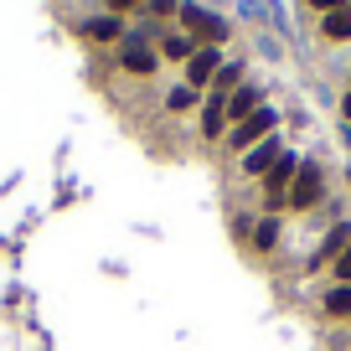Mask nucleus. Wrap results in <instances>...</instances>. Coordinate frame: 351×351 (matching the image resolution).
Listing matches in <instances>:
<instances>
[{"label":"nucleus","instance_id":"obj_1","mask_svg":"<svg viewBox=\"0 0 351 351\" xmlns=\"http://www.w3.org/2000/svg\"><path fill=\"white\" fill-rule=\"evenodd\" d=\"M176 26L197 47H222L228 42V21H222L217 11H207V5H197V0H181V5H176Z\"/></svg>","mask_w":351,"mask_h":351},{"label":"nucleus","instance_id":"obj_2","mask_svg":"<svg viewBox=\"0 0 351 351\" xmlns=\"http://www.w3.org/2000/svg\"><path fill=\"white\" fill-rule=\"evenodd\" d=\"M274 124H279V114L263 104L258 114H248L243 124H232V130H228V145H232V150H253L258 140H269V134H274Z\"/></svg>","mask_w":351,"mask_h":351},{"label":"nucleus","instance_id":"obj_3","mask_svg":"<svg viewBox=\"0 0 351 351\" xmlns=\"http://www.w3.org/2000/svg\"><path fill=\"white\" fill-rule=\"evenodd\" d=\"M222 73V47H197V57L186 62V88L207 93V83Z\"/></svg>","mask_w":351,"mask_h":351},{"label":"nucleus","instance_id":"obj_4","mask_svg":"<svg viewBox=\"0 0 351 351\" xmlns=\"http://www.w3.org/2000/svg\"><path fill=\"white\" fill-rule=\"evenodd\" d=\"M320 191H326V181H320V165H300V176H295V186H289V207L295 212H305V207H315L320 202Z\"/></svg>","mask_w":351,"mask_h":351},{"label":"nucleus","instance_id":"obj_5","mask_svg":"<svg viewBox=\"0 0 351 351\" xmlns=\"http://www.w3.org/2000/svg\"><path fill=\"white\" fill-rule=\"evenodd\" d=\"M258 109H263V88L258 83H238L228 93V130H232V124H243L248 114H258Z\"/></svg>","mask_w":351,"mask_h":351},{"label":"nucleus","instance_id":"obj_6","mask_svg":"<svg viewBox=\"0 0 351 351\" xmlns=\"http://www.w3.org/2000/svg\"><path fill=\"white\" fill-rule=\"evenodd\" d=\"M119 67H124V73H140V77H150L155 67H160V52H150L145 42L124 36V42H119Z\"/></svg>","mask_w":351,"mask_h":351},{"label":"nucleus","instance_id":"obj_7","mask_svg":"<svg viewBox=\"0 0 351 351\" xmlns=\"http://www.w3.org/2000/svg\"><path fill=\"white\" fill-rule=\"evenodd\" d=\"M295 176H300V160H295V155H279V160H274V171H269V176H263V191H269V197H289V186H295Z\"/></svg>","mask_w":351,"mask_h":351},{"label":"nucleus","instance_id":"obj_8","mask_svg":"<svg viewBox=\"0 0 351 351\" xmlns=\"http://www.w3.org/2000/svg\"><path fill=\"white\" fill-rule=\"evenodd\" d=\"M279 155H285V150H279V140H274V134H269V140H258L248 155H243V176H269Z\"/></svg>","mask_w":351,"mask_h":351},{"label":"nucleus","instance_id":"obj_9","mask_svg":"<svg viewBox=\"0 0 351 351\" xmlns=\"http://www.w3.org/2000/svg\"><path fill=\"white\" fill-rule=\"evenodd\" d=\"M228 130V99L222 93H207L202 99V140H217Z\"/></svg>","mask_w":351,"mask_h":351},{"label":"nucleus","instance_id":"obj_10","mask_svg":"<svg viewBox=\"0 0 351 351\" xmlns=\"http://www.w3.org/2000/svg\"><path fill=\"white\" fill-rule=\"evenodd\" d=\"M160 57H171V62H191V57H197V42H191V36L181 32V26H176V32H165Z\"/></svg>","mask_w":351,"mask_h":351},{"label":"nucleus","instance_id":"obj_11","mask_svg":"<svg viewBox=\"0 0 351 351\" xmlns=\"http://www.w3.org/2000/svg\"><path fill=\"white\" fill-rule=\"evenodd\" d=\"M346 243H351V228H346V222H341V228H330L326 243H320V253L310 258V269H315V263H326V258H341V248H346Z\"/></svg>","mask_w":351,"mask_h":351},{"label":"nucleus","instance_id":"obj_12","mask_svg":"<svg viewBox=\"0 0 351 351\" xmlns=\"http://www.w3.org/2000/svg\"><path fill=\"white\" fill-rule=\"evenodd\" d=\"M320 32H326V42H341V36H351V5H341V11L320 16Z\"/></svg>","mask_w":351,"mask_h":351},{"label":"nucleus","instance_id":"obj_13","mask_svg":"<svg viewBox=\"0 0 351 351\" xmlns=\"http://www.w3.org/2000/svg\"><path fill=\"white\" fill-rule=\"evenodd\" d=\"M77 32H83L88 42H114V36H119V16H99V21H83Z\"/></svg>","mask_w":351,"mask_h":351},{"label":"nucleus","instance_id":"obj_14","mask_svg":"<svg viewBox=\"0 0 351 351\" xmlns=\"http://www.w3.org/2000/svg\"><path fill=\"white\" fill-rule=\"evenodd\" d=\"M248 243H253V253H269V248L279 243V222H274V217H263L258 228L248 232Z\"/></svg>","mask_w":351,"mask_h":351},{"label":"nucleus","instance_id":"obj_15","mask_svg":"<svg viewBox=\"0 0 351 351\" xmlns=\"http://www.w3.org/2000/svg\"><path fill=\"white\" fill-rule=\"evenodd\" d=\"M212 83H217V88H207V93H222V99H228L232 83H243V62H222V73L212 77Z\"/></svg>","mask_w":351,"mask_h":351},{"label":"nucleus","instance_id":"obj_16","mask_svg":"<svg viewBox=\"0 0 351 351\" xmlns=\"http://www.w3.org/2000/svg\"><path fill=\"white\" fill-rule=\"evenodd\" d=\"M326 315H341V320L351 315V285H336V289L326 295Z\"/></svg>","mask_w":351,"mask_h":351},{"label":"nucleus","instance_id":"obj_17","mask_svg":"<svg viewBox=\"0 0 351 351\" xmlns=\"http://www.w3.org/2000/svg\"><path fill=\"white\" fill-rule=\"evenodd\" d=\"M197 99H207V93H197V88H171V93H165V109L181 114V109H191Z\"/></svg>","mask_w":351,"mask_h":351},{"label":"nucleus","instance_id":"obj_18","mask_svg":"<svg viewBox=\"0 0 351 351\" xmlns=\"http://www.w3.org/2000/svg\"><path fill=\"white\" fill-rule=\"evenodd\" d=\"M336 285H351V243H346V253L336 258Z\"/></svg>","mask_w":351,"mask_h":351},{"label":"nucleus","instance_id":"obj_19","mask_svg":"<svg viewBox=\"0 0 351 351\" xmlns=\"http://www.w3.org/2000/svg\"><path fill=\"white\" fill-rule=\"evenodd\" d=\"M176 5H181V0H145V11H150V16H176Z\"/></svg>","mask_w":351,"mask_h":351},{"label":"nucleus","instance_id":"obj_20","mask_svg":"<svg viewBox=\"0 0 351 351\" xmlns=\"http://www.w3.org/2000/svg\"><path fill=\"white\" fill-rule=\"evenodd\" d=\"M104 5H109V16H124V11H140L145 0H104Z\"/></svg>","mask_w":351,"mask_h":351},{"label":"nucleus","instance_id":"obj_21","mask_svg":"<svg viewBox=\"0 0 351 351\" xmlns=\"http://www.w3.org/2000/svg\"><path fill=\"white\" fill-rule=\"evenodd\" d=\"M310 5H315L320 16H330V11H341V5H351V0H310Z\"/></svg>","mask_w":351,"mask_h":351},{"label":"nucleus","instance_id":"obj_22","mask_svg":"<svg viewBox=\"0 0 351 351\" xmlns=\"http://www.w3.org/2000/svg\"><path fill=\"white\" fill-rule=\"evenodd\" d=\"M341 109H346V119H351V93H346V104H341Z\"/></svg>","mask_w":351,"mask_h":351}]
</instances>
